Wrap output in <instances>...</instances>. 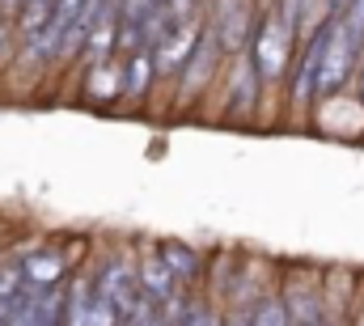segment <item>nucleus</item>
I'll return each mask as SVG.
<instances>
[{
	"mask_svg": "<svg viewBox=\"0 0 364 326\" xmlns=\"http://www.w3.org/2000/svg\"><path fill=\"white\" fill-rule=\"evenodd\" d=\"M326 4H331V13H335V17H343V13H348L356 0H326Z\"/></svg>",
	"mask_w": 364,
	"mask_h": 326,
	"instance_id": "14",
	"label": "nucleus"
},
{
	"mask_svg": "<svg viewBox=\"0 0 364 326\" xmlns=\"http://www.w3.org/2000/svg\"><path fill=\"white\" fill-rule=\"evenodd\" d=\"M153 246H157V254L166 258V267L174 271V280L182 284V293L195 288V284H203V275H208V258H203L195 246L178 242V238H161V242H153Z\"/></svg>",
	"mask_w": 364,
	"mask_h": 326,
	"instance_id": "10",
	"label": "nucleus"
},
{
	"mask_svg": "<svg viewBox=\"0 0 364 326\" xmlns=\"http://www.w3.org/2000/svg\"><path fill=\"white\" fill-rule=\"evenodd\" d=\"M225 64H229V56H225V47H220L216 30H212V26H203L195 56L186 60L182 77L174 81V102H178V106H191V102H199L203 93H212L216 81L225 77Z\"/></svg>",
	"mask_w": 364,
	"mask_h": 326,
	"instance_id": "3",
	"label": "nucleus"
},
{
	"mask_svg": "<svg viewBox=\"0 0 364 326\" xmlns=\"http://www.w3.org/2000/svg\"><path fill=\"white\" fill-rule=\"evenodd\" d=\"M279 293H284V301H288L296 326L326 318V288H322L318 271H292V275L279 284Z\"/></svg>",
	"mask_w": 364,
	"mask_h": 326,
	"instance_id": "7",
	"label": "nucleus"
},
{
	"mask_svg": "<svg viewBox=\"0 0 364 326\" xmlns=\"http://www.w3.org/2000/svg\"><path fill=\"white\" fill-rule=\"evenodd\" d=\"M136 275H140L144 297L157 301V305H174L182 297V284L174 280V271L166 267V258L157 254V246H140L136 250Z\"/></svg>",
	"mask_w": 364,
	"mask_h": 326,
	"instance_id": "8",
	"label": "nucleus"
},
{
	"mask_svg": "<svg viewBox=\"0 0 364 326\" xmlns=\"http://www.w3.org/2000/svg\"><path fill=\"white\" fill-rule=\"evenodd\" d=\"M352 326H364V301H360V310H352Z\"/></svg>",
	"mask_w": 364,
	"mask_h": 326,
	"instance_id": "16",
	"label": "nucleus"
},
{
	"mask_svg": "<svg viewBox=\"0 0 364 326\" xmlns=\"http://www.w3.org/2000/svg\"><path fill=\"white\" fill-rule=\"evenodd\" d=\"M21 275H26V288L47 293V288H64L73 280V263H68V254L60 246L43 242V246H34V250L21 254Z\"/></svg>",
	"mask_w": 364,
	"mask_h": 326,
	"instance_id": "5",
	"label": "nucleus"
},
{
	"mask_svg": "<svg viewBox=\"0 0 364 326\" xmlns=\"http://www.w3.org/2000/svg\"><path fill=\"white\" fill-rule=\"evenodd\" d=\"M225 93H220V115L225 119H250L255 115V106H259V93L267 89L263 77H259V68H255V60L242 51V56H233L229 64H225Z\"/></svg>",
	"mask_w": 364,
	"mask_h": 326,
	"instance_id": "4",
	"label": "nucleus"
},
{
	"mask_svg": "<svg viewBox=\"0 0 364 326\" xmlns=\"http://www.w3.org/2000/svg\"><path fill=\"white\" fill-rule=\"evenodd\" d=\"M81 93L93 106L119 102L123 98V56H114L106 64H93V68H81Z\"/></svg>",
	"mask_w": 364,
	"mask_h": 326,
	"instance_id": "11",
	"label": "nucleus"
},
{
	"mask_svg": "<svg viewBox=\"0 0 364 326\" xmlns=\"http://www.w3.org/2000/svg\"><path fill=\"white\" fill-rule=\"evenodd\" d=\"M157 81H161V73H157L153 47H140V51H127L123 56V102L144 106L153 98V85Z\"/></svg>",
	"mask_w": 364,
	"mask_h": 326,
	"instance_id": "9",
	"label": "nucleus"
},
{
	"mask_svg": "<svg viewBox=\"0 0 364 326\" xmlns=\"http://www.w3.org/2000/svg\"><path fill=\"white\" fill-rule=\"evenodd\" d=\"M4 314H9V301H0V326H4Z\"/></svg>",
	"mask_w": 364,
	"mask_h": 326,
	"instance_id": "17",
	"label": "nucleus"
},
{
	"mask_svg": "<svg viewBox=\"0 0 364 326\" xmlns=\"http://www.w3.org/2000/svg\"><path fill=\"white\" fill-rule=\"evenodd\" d=\"M296 51H301V30H296V21H292L279 4H263L246 56L255 60V68H259V77H263L267 89H284V85H288V73H292V64H296Z\"/></svg>",
	"mask_w": 364,
	"mask_h": 326,
	"instance_id": "1",
	"label": "nucleus"
},
{
	"mask_svg": "<svg viewBox=\"0 0 364 326\" xmlns=\"http://www.w3.org/2000/svg\"><path fill=\"white\" fill-rule=\"evenodd\" d=\"M356 102L364 106V56H360V73H356Z\"/></svg>",
	"mask_w": 364,
	"mask_h": 326,
	"instance_id": "15",
	"label": "nucleus"
},
{
	"mask_svg": "<svg viewBox=\"0 0 364 326\" xmlns=\"http://www.w3.org/2000/svg\"><path fill=\"white\" fill-rule=\"evenodd\" d=\"M90 284L93 293L127 322L136 310H140V301H144V288H140V275H136V254H123V250H106L97 263H93L90 271Z\"/></svg>",
	"mask_w": 364,
	"mask_h": 326,
	"instance_id": "2",
	"label": "nucleus"
},
{
	"mask_svg": "<svg viewBox=\"0 0 364 326\" xmlns=\"http://www.w3.org/2000/svg\"><path fill=\"white\" fill-rule=\"evenodd\" d=\"M246 314H250V326H296L279 288H267L255 305H246Z\"/></svg>",
	"mask_w": 364,
	"mask_h": 326,
	"instance_id": "12",
	"label": "nucleus"
},
{
	"mask_svg": "<svg viewBox=\"0 0 364 326\" xmlns=\"http://www.w3.org/2000/svg\"><path fill=\"white\" fill-rule=\"evenodd\" d=\"M203 26L208 21H186V26H174L166 38H157L153 43V60H157V73H161V81H178L182 68H186V60L195 56V47H199V34H203Z\"/></svg>",
	"mask_w": 364,
	"mask_h": 326,
	"instance_id": "6",
	"label": "nucleus"
},
{
	"mask_svg": "<svg viewBox=\"0 0 364 326\" xmlns=\"http://www.w3.org/2000/svg\"><path fill=\"white\" fill-rule=\"evenodd\" d=\"M13 30H17V26H13L9 17H0V56L9 51V38H13Z\"/></svg>",
	"mask_w": 364,
	"mask_h": 326,
	"instance_id": "13",
	"label": "nucleus"
}]
</instances>
